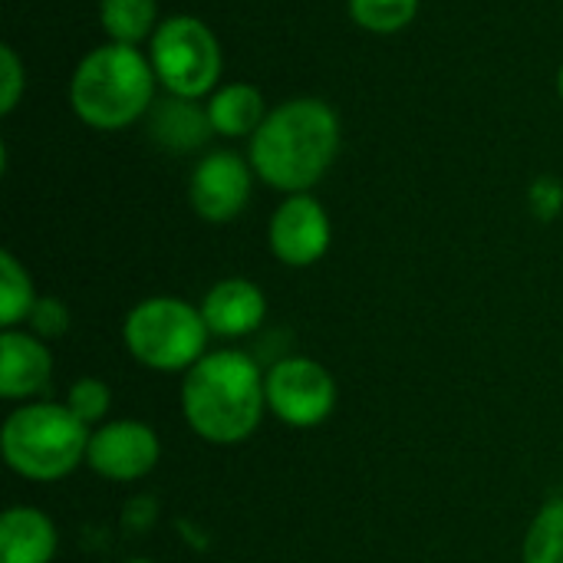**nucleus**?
I'll use <instances>...</instances> for the list:
<instances>
[{
	"instance_id": "21",
	"label": "nucleus",
	"mask_w": 563,
	"mask_h": 563,
	"mask_svg": "<svg viewBox=\"0 0 563 563\" xmlns=\"http://www.w3.org/2000/svg\"><path fill=\"white\" fill-rule=\"evenodd\" d=\"M26 89V69L13 46H0V112L10 115Z\"/></svg>"
},
{
	"instance_id": "5",
	"label": "nucleus",
	"mask_w": 563,
	"mask_h": 563,
	"mask_svg": "<svg viewBox=\"0 0 563 563\" xmlns=\"http://www.w3.org/2000/svg\"><path fill=\"white\" fill-rule=\"evenodd\" d=\"M208 336L201 307L181 297H145L122 320L125 353L155 373H188L208 356Z\"/></svg>"
},
{
	"instance_id": "2",
	"label": "nucleus",
	"mask_w": 563,
	"mask_h": 563,
	"mask_svg": "<svg viewBox=\"0 0 563 563\" xmlns=\"http://www.w3.org/2000/svg\"><path fill=\"white\" fill-rule=\"evenodd\" d=\"M340 119L323 99H290L267 112L251 135L254 175L287 195L310 191L336 162Z\"/></svg>"
},
{
	"instance_id": "12",
	"label": "nucleus",
	"mask_w": 563,
	"mask_h": 563,
	"mask_svg": "<svg viewBox=\"0 0 563 563\" xmlns=\"http://www.w3.org/2000/svg\"><path fill=\"white\" fill-rule=\"evenodd\" d=\"M201 317H205L211 336L241 340V336H251L264 323V317H267V297H264V290L254 280L228 277V280H218L205 294Z\"/></svg>"
},
{
	"instance_id": "22",
	"label": "nucleus",
	"mask_w": 563,
	"mask_h": 563,
	"mask_svg": "<svg viewBox=\"0 0 563 563\" xmlns=\"http://www.w3.org/2000/svg\"><path fill=\"white\" fill-rule=\"evenodd\" d=\"M26 323L40 340H56L69 330V307L59 297H40Z\"/></svg>"
},
{
	"instance_id": "17",
	"label": "nucleus",
	"mask_w": 563,
	"mask_h": 563,
	"mask_svg": "<svg viewBox=\"0 0 563 563\" xmlns=\"http://www.w3.org/2000/svg\"><path fill=\"white\" fill-rule=\"evenodd\" d=\"M36 300L40 297L30 271L13 257V251H0V327L16 330L20 323H26Z\"/></svg>"
},
{
	"instance_id": "25",
	"label": "nucleus",
	"mask_w": 563,
	"mask_h": 563,
	"mask_svg": "<svg viewBox=\"0 0 563 563\" xmlns=\"http://www.w3.org/2000/svg\"><path fill=\"white\" fill-rule=\"evenodd\" d=\"M125 563H155V561H148V558H132V561H125Z\"/></svg>"
},
{
	"instance_id": "3",
	"label": "nucleus",
	"mask_w": 563,
	"mask_h": 563,
	"mask_svg": "<svg viewBox=\"0 0 563 563\" xmlns=\"http://www.w3.org/2000/svg\"><path fill=\"white\" fill-rule=\"evenodd\" d=\"M155 86L158 76L145 53L125 43H102L79 59L69 79V106L89 129L119 132L148 115Z\"/></svg>"
},
{
	"instance_id": "8",
	"label": "nucleus",
	"mask_w": 563,
	"mask_h": 563,
	"mask_svg": "<svg viewBox=\"0 0 563 563\" xmlns=\"http://www.w3.org/2000/svg\"><path fill=\"white\" fill-rule=\"evenodd\" d=\"M162 459V442L158 432L148 422L139 419H112L92 429L89 449H86V465L119 485H132L158 468Z\"/></svg>"
},
{
	"instance_id": "14",
	"label": "nucleus",
	"mask_w": 563,
	"mask_h": 563,
	"mask_svg": "<svg viewBox=\"0 0 563 563\" xmlns=\"http://www.w3.org/2000/svg\"><path fill=\"white\" fill-rule=\"evenodd\" d=\"M59 531L40 508H7L0 518V563H53Z\"/></svg>"
},
{
	"instance_id": "13",
	"label": "nucleus",
	"mask_w": 563,
	"mask_h": 563,
	"mask_svg": "<svg viewBox=\"0 0 563 563\" xmlns=\"http://www.w3.org/2000/svg\"><path fill=\"white\" fill-rule=\"evenodd\" d=\"M145 132L155 145L165 152H198L211 142L214 125L208 115V106L201 99H185V96H162L152 102L145 115Z\"/></svg>"
},
{
	"instance_id": "24",
	"label": "nucleus",
	"mask_w": 563,
	"mask_h": 563,
	"mask_svg": "<svg viewBox=\"0 0 563 563\" xmlns=\"http://www.w3.org/2000/svg\"><path fill=\"white\" fill-rule=\"evenodd\" d=\"M558 92H561V102H563V66H561V73H558Z\"/></svg>"
},
{
	"instance_id": "20",
	"label": "nucleus",
	"mask_w": 563,
	"mask_h": 563,
	"mask_svg": "<svg viewBox=\"0 0 563 563\" xmlns=\"http://www.w3.org/2000/svg\"><path fill=\"white\" fill-rule=\"evenodd\" d=\"M66 406H69V412L79 422H86L89 429H96V426L106 422V416L112 409V389L102 379H96V376H82V379H76L69 386Z\"/></svg>"
},
{
	"instance_id": "11",
	"label": "nucleus",
	"mask_w": 563,
	"mask_h": 563,
	"mask_svg": "<svg viewBox=\"0 0 563 563\" xmlns=\"http://www.w3.org/2000/svg\"><path fill=\"white\" fill-rule=\"evenodd\" d=\"M53 386V353L30 330L0 333V396L7 402H36Z\"/></svg>"
},
{
	"instance_id": "18",
	"label": "nucleus",
	"mask_w": 563,
	"mask_h": 563,
	"mask_svg": "<svg viewBox=\"0 0 563 563\" xmlns=\"http://www.w3.org/2000/svg\"><path fill=\"white\" fill-rule=\"evenodd\" d=\"M525 563H563V498L544 505L521 544Z\"/></svg>"
},
{
	"instance_id": "7",
	"label": "nucleus",
	"mask_w": 563,
	"mask_h": 563,
	"mask_svg": "<svg viewBox=\"0 0 563 563\" xmlns=\"http://www.w3.org/2000/svg\"><path fill=\"white\" fill-rule=\"evenodd\" d=\"M267 409L290 429H317L336 409L333 373L310 356H287L267 369Z\"/></svg>"
},
{
	"instance_id": "1",
	"label": "nucleus",
	"mask_w": 563,
	"mask_h": 563,
	"mask_svg": "<svg viewBox=\"0 0 563 563\" xmlns=\"http://www.w3.org/2000/svg\"><path fill=\"white\" fill-rule=\"evenodd\" d=\"M267 373L238 350H214L181 379V416L188 429L211 445L247 442L267 409Z\"/></svg>"
},
{
	"instance_id": "9",
	"label": "nucleus",
	"mask_w": 563,
	"mask_h": 563,
	"mask_svg": "<svg viewBox=\"0 0 563 563\" xmlns=\"http://www.w3.org/2000/svg\"><path fill=\"white\" fill-rule=\"evenodd\" d=\"M251 188H254L251 158H241L238 152L221 148V152H208L195 165L191 181H188V201L201 221L228 224L247 208Z\"/></svg>"
},
{
	"instance_id": "19",
	"label": "nucleus",
	"mask_w": 563,
	"mask_h": 563,
	"mask_svg": "<svg viewBox=\"0 0 563 563\" xmlns=\"http://www.w3.org/2000/svg\"><path fill=\"white\" fill-rule=\"evenodd\" d=\"M419 3L422 0H350V16L356 20V26L386 36L406 30L416 20Z\"/></svg>"
},
{
	"instance_id": "23",
	"label": "nucleus",
	"mask_w": 563,
	"mask_h": 563,
	"mask_svg": "<svg viewBox=\"0 0 563 563\" xmlns=\"http://www.w3.org/2000/svg\"><path fill=\"white\" fill-rule=\"evenodd\" d=\"M528 205L541 221H551L563 211V185L558 178H538L528 191Z\"/></svg>"
},
{
	"instance_id": "4",
	"label": "nucleus",
	"mask_w": 563,
	"mask_h": 563,
	"mask_svg": "<svg viewBox=\"0 0 563 563\" xmlns=\"http://www.w3.org/2000/svg\"><path fill=\"white\" fill-rule=\"evenodd\" d=\"M92 429L66 402L36 399L16 406L0 429V452L13 475L26 482H59L86 462Z\"/></svg>"
},
{
	"instance_id": "16",
	"label": "nucleus",
	"mask_w": 563,
	"mask_h": 563,
	"mask_svg": "<svg viewBox=\"0 0 563 563\" xmlns=\"http://www.w3.org/2000/svg\"><path fill=\"white\" fill-rule=\"evenodd\" d=\"M99 23L109 43L139 46L158 30V0H99Z\"/></svg>"
},
{
	"instance_id": "15",
	"label": "nucleus",
	"mask_w": 563,
	"mask_h": 563,
	"mask_svg": "<svg viewBox=\"0 0 563 563\" xmlns=\"http://www.w3.org/2000/svg\"><path fill=\"white\" fill-rule=\"evenodd\" d=\"M267 106L257 86L251 82H231L221 86L208 96V115L218 135L224 139H244L254 135L261 129V122L267 119Z\"/></svg>"
},
{
	"instance_id": "6",
	"label": "nucleus",
	"mask_w": 563,
	"mask_h": 563,
	"mask_svg": "<svg viewBox=\"0 0 563 563\" xmlns=\"http://www.w3.org/2000/svg\"><path fill=\"white\" fill-rule=\"evenodd\" d=\"M152 69L168 96L205 99L221 79V43L198 16H172L158 23L148 49Z\"/></svg>"
},
{
	"instance_id": "10",
	"label": "nucleus",
	"mask_w": 563,
	"mask_h": 563,
	"mask_svg": "<svg viewBox=\"0 0 563 563\" xmlns=\"http://www.w3.org/2000/svg\"><path fill=\"white\" fill-rule=\"evenodd\" d=\"M330 214L313 195H287L267 228L271 251L287 267H310L330 251Z\"/></svg>"
}]
</instances>
